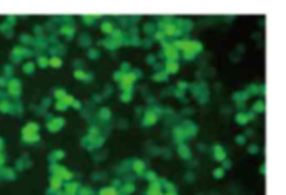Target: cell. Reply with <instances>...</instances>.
<instances>
[{
	"label": "cell",
	"instance_id": "1",
	"mask_svg": "<svg viewBox=\"0 0 286 195\" xmlns=\"http://www.w3.org/2000/svg\"><path fill=\"white\" fill-rule=\"evenodd\" d=\"M172 44L179 49L180 52H192V54H200L204 51V44L200 40H195V39H187V37H182V39H175L172 40Z\"/></svg>",
	"mask_w": 286,
	"mask_h": 195
},
{
	"label": "cell",
	"instance_id": "2",
	"mask_svg": "<svg viewBox=\"0 0 286 195\" xmlns=\"http://www.w3.org/2000/svg\"><path fill=\"white\" fill-rule=\"evenodd\" d=\"M189 91L192 94V98L200 104H205L209 101V88H207L205 82H194V84H190Z\"/></svg>",
	"mask_w": 286,
	"mask_h": 195
},
{
	"label": "cell",
	"instance_id": "3",
	"mask_svg": "<svg viewBox=\"0 0 286 195\" xmlns=\"http://www.w3.org/2000/svg\"><path fill=\"white\" fill-rule=\"evenodd\" d=\"M162 114V109L158 106L155 108H148V109L143 111V116H142V126L148 128V126H153V124H157V121H158Z\"/></svg>",
	"mask_w": 286,
	"mask_h": 195
},
{
	"label": "cell",
	"instance_id": "4",
	"mask_svg": "<svg viewBox=\"0 0 286 195\" xmlns=\"http://www.w3.org/2000/svg\"><path fill=\"white\" fill-rule=\"evenodd\" d=\"M160 57H165V61H177L179 62L182 59V52L172 42H165V44H162Z\"/></svg>",
	"mask_w": 286,
	"mask_h": 195
},
{
	"label": "cell",
	"instance_id": "5",
	"mask_svg": "<svg viewBox=\"0 0 286 195\" xmlns=\"http://www.w3.org/2000/svg\"><path fill=\"white\" fill-rule=\"evenodd\" d=\"M39 124L37 123H29V124H26V128L22 130V136H24V140L26 142H29V143H32V142H37L39 140Z\"/></svg>",
	"mask_w": 286,
	"mask_h": 195
},
{
	"label": "cell",
	"instance_id": "6",
	"mask_svg": "<svg viewBox=\"0 0 286 195\" xmlns=\"http://www.w3.org/2000/svg\"><path fill=\"white\" fill-rule=\"evenodd\" d=\"M256 118V114L252 113V111H237L234 116V121L239 124V126H246L249 121H252V119Z\"/></svg>",
	"mask_w": 286,
	"mask_h": 195
},
{
	"label": "cell",
	"instance_id": "7",
	"mask_svg": "<svg viewBox=\"0 0 286 195\" xmlns=\"http://www.w3.org/2000/svg\"><path fill=\"white\" fill-rule=\"evenodd\" d=\"M52 170V175H56V177H59V178H63L64 182H69V180H73V172H69L68 168H64V167H61V165H56L54 163L52 167H51Z\"/></svg>",
	"mask_w": 286,
	"mask_h": 195
},
{
	"label": "cell",
	"instance_id": "8",
	"mask_svg": "<svg viewBox=\"0 0 286 195\" xmlns=\"http://www.w3.org/2000/svg\"><path fill=\"white\" fill-rule=\"evenodd\" d=\"M172 138H173V142H177V145L185 143V142L189 140L187 131H185V128L182 126V124H179V126H175V128L172 130Z\"/></svg>",
	"mask_w": 286,
	"mask_h": 195
},
{
	"label": "cell",
	"instance_id": "9",
	"mask_svg": "<svg viewBox=\"0 0 286 195\" xmlns=\"http://www.w3.org/2000/svg\"><path fill=\"white\" fill-rule=\"evenodd\" d=\"M131 172H133L136 177H143L145 172H147V163H145L143 160H138V158L131 160Z\"/></svg>",
	"mask_w": 286,
	"mask_h": 195
},
{
	"label": "cell",
	"instance_id": "10",
	"mask_svg": "<svg viewBox=\"0 0 286 195\" xmlns=\"http://www.w3.org/2000/svg\"><path fill=\"white\" fill-rule=\"evenodd\" d=\"M212 158H214L215 161H221V163L227 158V153H226V150H224L222 145L215 143L214 146H212Z\"/></svg>",
	"mask_w": 286,
	"mask_h": 195
},
{
	"label": "cell",
	"instance_id": "11",
	"mask_svg": "<svg viewBox=\"0 0 286 195\" xmlns=\"http://www.w3.org/2000/svg\"><path fill=\"white\" fill-rule=\"evenodd\" d=\"M177 153H179V156L182 160H192V150H190V145L187 143H180L177 145Z\"/></svg>",
	"mask_w": 286,
	"mask_h": 195
},
{
	"label": "cell",
	"instance_id": "12",
	"mask_svg": "<svg viewBox=\"0 0 286 195\" xmlns=\"http://www.w3.org/2000/svg\"><path fill=\"white\" fill-rule=\"evenodd\" d=\"M182 126H184V128H185V131H187L189 140H190V138H195V136H197L199 128H197V124L194 123V121H190V119H185V121L182 123Z\"/></svg>",
	"mask_w": 286,
	"mask_h": 195
},
{
	"label": "cell",
	"instance_id": "13",
	"mask_svg": "<svg viewBox=\"0 0 286 195\" xmlns=\"http://www.w3.org/2000/svg\"><path fill=\"white\" fill-rule=\"evenodd\" d=\"M180 69V64L177 61H165L163 62V71L168 74V76H172V74H177Z\"/></svg>",
	"mask_w": 286,
	"mask_h": 195
},
{
	"label": "cell",
	"instance_id": "14",
	"mask_svg": "<svg viewBox=\"0 0 286 195\" xmlns=\"http://www.w3.org/2000/svg\"><path fill=\"white\" fill-rule=\"evenodd\" d=\"M246 91L249 93V96H258V94H264V93H266V86H264V84H249L246 88Z\"/></svg>",
	"mask_w": 286,
	"mask_h": 195
},
{
	"label": "cell",
	"instance_id": "15",
	"mask_svg": "<svg viewBox=\"0 0 286 195\" xmlns=\"http://www.w3.org/2000/svg\"><path fill=\"white\" fill-rule=\"evenodd\" d=\"M249 98H251V96H249V93H247L246 89L237 91V93H234V94H232V101L236 103V104H242V103H246Z\"/></svg>",
	"mask_w": 286,
	"mask_h": 195
},
{
	"label": "cell",
	"instance_id": "16",
	"mask_svg": "<svg viewBox=\"0 0 286 195\" xmlns=\"http://www.w3.org/2000/svg\"><path fill=\"white\" fill-rule=\"evenodd\" d=\"M63 126H64V119L63 118H52V119H49V121H47V128L52 131V133H54V131H59Z\"/></svg>",
	"mask_w": 286,
	"mask_h": 195
},
{
	"label": "cell",
	"instance_id": "17",
	"mask_svg": "<svg viewBox=\"0 0 286 195\" xmlns=\"http://www.w3.org/2000/svg\"><path fill=\"white\" fill-rule=\"evenodd\" d=\"M251 111L254 114H263L264 111H266V103H264V99H256V101L252 103V106H251Z\"/></svg>",
	"mask_w": 286,
	"mask_h": 195
},
{
	"label": "cell",
	"instance_id": "18",
	"mask_svg": "<svg viewBox=\"0 0 286 195\" xmlns=\"http://www.w3.org/2000/svg\"><path fill=\"white\" fill-rule=\"evenodd\" d=\"M115 30H116V29H115V24L111 22V20H105V22H101V32H103V34H106V37H110Z\"/></svg>",
	"mask_w": 286,
	"mask_h": 195
},
{
	"label": "cell",
	"instance_id": "19",
	"mask_svg": "<svg viewBox=\"0 0 286 195\" xmlns=\"http://www.w3.org/2000/svg\"><path fill=\"white\" fill-rule=\"evenodd\" d=\"M61 188H64V180H63V178H59V177H56V175H52V178H51V190H52V192H57V190H61Z\"/></svg>",
	"mask_w": 286,
	"mask_h": 195
},
{
	"label": "cell",
	"instance_id": "20",
	"mask_svg": "<svg viewBox=\"0 0 286 195\" xmlns=\"http://www.w3.org/2000/svg\"><path fill=\"white\" fill-rule=\"evenodd\" d=\"M81 187L76 182H69V183H64V193L66 195H76V192L79 190Z\"/></svg>",
	"mask_w": 286,
	"mask_h": 195
},
{
	"label": "cell",
	"instance_id": "21",
	"mask_svg": "<svg viewBox=\"0 0 286 195\" xmlns=\"http://www.w3.org/2000/svg\"><path fill=\"white\" fill-rule=\"evenodd\" d=\"M136 190V185L133 183V182H126V183H121V190H120V193L121 195H130L133 193Z\"/></svg>",
	"mask_w": 286,
	"mask_h": 195
},
{
	"label": "cell",
	"instance_id": "22",
	"mask_svg": "<svg viewBox=\"0 0 286 195\" xmlns=\"http://www.w3.org/2000/svg\"><path fill=\"white\" fill-rule=\"evenodd\" d=\"M74 77L79 79V81H91L93 79V74L82 71V69H76V71H74Z\"/></svg>",
	"mask_w": 286,
	"mask_h": 195
},
{
	"label": "cell",
	"instance_id": "23",
	"mask_svg": "<svg viewBox=\"0 0 286 195\" xmlns=\"http://www.w3.org/2000/svg\"><path fill=\"white\" fill-rule=\"evenodd\" d=\"M152 81H155V82H165V81H168V74L165 72V71H157V72L152 74Z\"/></svg>",
	"mask_w": 286,
	"mask_h": 195
},
{
	"label": "cell",
	"instance_id": "24",
	"mask_svg": "<svg viewBox=\"0 0 286 195\" xmlns=\"http://www.w3.org/2000/svg\"><path fill=\"white\" fill-rule=\"evenodd\" d=\"M98 195H121V193H120V190L116 187L111 185V187H103V188L98 192Z\"/></svg>",
	"mask_w": 286,
	"mask_h": 195
},
{
	"label": "cell",
	"instance_id": "25",
	"mask_svg": "<svg viewBox=\"0 0 286 195\" xmlns=\"http://www.w3.org/2000/svg\"><path fill=\"white\" fill-rule=\"evenodd\" d=\"M98 116H99L101 121H110L113 114H111V109H108V108H101V109L98 111Z\"/></svg>",
	"mask_w": 286,
	"mask_h": 195
},
{
	"label": "cell",
	"instance_id": "26",
	"mask_svg": "<svg viewBox=\"0 0 286 195\" xmlns=\"http://www.w3.org/2000/svg\"><path fill=\"white\" fill-rule=\"evenodd\" d=\"M162 187H163V192H177V187L172 183L170 180H165V178H160Z\"/></svg>",
	"mask_w": 286,
	"mask_h": 195
},
{
	"label": "cell",
	"instance_id": "27",
	"mask_svg": "<svg viewBox=\"0 0 286 195\" xmlns=\"http://www.w3.org/2000/svg\"><path fill=\"white\" fill-rule=\"evenodd\" d=\"M101 44L105 45V47H108V49H110V51H115V49H118V47H120V45H118L116 42H115V40L111 39V37H106V39L103 40Z\"/></svg>",
	"mask_w": 286,
	"mask_h": 195
},
{
	"label": "cell",
	"instance_id": "28",
	"mask_svg": "<svg viewBox=\"0 0 286 195\" xmlns=\"http://www.w3.org/2000/svg\"><path fill=\"white\" fill-rule=\"evenodd\" d=\"M247 153H249V155H259V153H261V146L258 143H249V145H247Z\"/></svg>",
	"mask_w": 286,
	"mask_h": 195
},
{
	"label": "cell",
	"instance_id": "29",
	"mask_svg": "<svg viewBox=\"0 0 286 195\" xmlns=\"http://www.w3.org/2000/svg\"><path fill=\"white\" fill-rule=\"evenodd\" d=\"M120 99H121L123 103H131V99H133V91H121Z\"/></svg>",
	"mask_w": 286,
	"mask_h": 195
},
{
	"label": "cell",
	"instance_id": "30",
	"mask_svg": "<svg viewBox=\"0 0 286 195\" xmlns=\"http://www.w3.org/2000/svg\"><path fill=\"white\" fill-rule=\"evenodd\" d=\"M212 177L215 178V180H221V178H224V177H226V170H224L222 167L214 168V170H212Z\"/></svg>",
	"mask_w": 286,
	"mask_h": 195
},
{
	"label": "cell",
	"instance_id": "31",
	"mask_svg": "<svg viewBox=\"0 0 286 195\" xmlns=\"http://www.w3.org/2000/svg\"><path fill=\"white\" fill-rule=\"evenodd\" d=\"M49 66H51V67H61V66H63V59L57 57V56L49 57Z\"/></svg>",
	"mask_w": 286,
	"mask_h": 195
},
{
	"label": "cell",
	"instance_id": "32",
	"mask_svg": "<svg viewBox=\"0 0 286 195\" xmlns=\"http://www.w3.org/2000/svg\"><path fill=\"white\" fill-rule=\"evenodd\" d=\"M143 178H145V180H148V183H150V182L158 180V177H157V173L153 172V170H147V172H145V175H143Z\"/></svg>",
	"mask_w": 286,
	"mask_h": 195
},
{
	"label": "cell",
	"instance_id": "33",
	"mask_svg": "<svg viewBox=\"0 0 286 195\" xmlns=\"http://www.w3.org/2000/svg\"><path fill=\"white\" fill-rule=\"evenodd\" d=\"M61 34H64L68 39H71V37L74 35V29L73 27H69V26H64L63 29H61Z\"/></svg>",
	"mask_w": 286,
	"mask_h": 195
},
{
	"label": "cell",
	"instance_id": "34",
	"mask_svg": "<svg viewBox=\"0 0 286 195\" xmlns=\"http://www.w3.org/2000/svg\"><path fill=\"white\" fill-rule=\"evenodd\" d=\"M143 30H145V34H152V35H155V32H157V26H152V24H145V26H143Z\"/></svg>",
	"mask_w": 286,
	"mask_h": 195
},
{
	"label": "cell",
	"instance_id": "35",
	"mask_svg": "<svg viewBox=\"0 0 286 195\" xmlns=\"http://www.w3.org/2000/svg\"><path fill=\"white\" fill-rule=\"evenodd\" d=\"M234 142L237 143L239 146H244V145L247 143V136H246V135H237V136H236V140H234Z\"/></svg>",
	"mask_w": 286,
	"mask_h": 195
},
{
	"label": "cell",
	"instance_id": "36",
	"mask_svg": "<svg viewBox=\"0 0 286 195\" xmlns=\"http://www.w3.org/2000/svg\"><path fill=\"white\" fill-rule=\"evenodd\" d=\"M54 96H56V99L57 101H63V99L68 96V94H66V91L64 89H56L54 91Z\"/></svg>",
	"mask_w": 286,
	"mask_h": 195
},
{
	"label": "cell",
	"instance_id": "37",
	"mask_svg": "<svg viewBox=\"0 0 286 195\" xmlns=\"http://www.w3.org/2000/svg\"><path fill=\"white\" fill-rule=\"evenodd\" d=\"M99 17L98 15H82V20H84V24H88V26H91V24L94 22V20H98Z\"/></svg>",
	"mask_w": 286,
	"mask_h": 195
},
{
	"label": "cell",
	"instance_id": "38",
	"mask_svg": "<svg viewBox=\"0 0 286 195\" xmlns=\"http://www.w3.org/2000/svg\"><path fill=\"white\" fill-rule=\"evenodd\" d=\"M99 54H101V52H99V49H89V51H88L89 59H98Z\"/></svg>",
	"mask_w": 286,
	"mask_h": 195
},
{
	"label": "cell",
	"instance_id": "39",
	"mask_svg": "<svg viewBox=\"0 0 286 195\" xmlns=\"http://www.w3.org/2000/svg\"><path fill=\"white\" fill-rule=\"evenodd\" d=\"M61 158H64V151H63V150L52 151V155H51V160H61Z\"/></svg>",
	"mask_w": 286,
	"mask_h": 195
},
{
	"label": "cell",
	"instance_id": "40",
	"mask_svg": "<svg viewBox=\"0 0 286 195\" xmlns=\"http://www.w3.org/2000/svg\"><path fill=\"white\" fill-rule=\"evenodd\" d=\"M120 71H121V72H125V74H128V72H131V71H133V69H131V66L128 64V62H123V64L120 66Z\"/></svg>",
	"mask_w": 286,
	"mask_h": 195
},
{
	"label": "cell",
	"instance_id": "41",
	"mask_svg": "<svg viewBox=\"0 0 286 195\" xmlns=\"http://www.w3.org/2000/svg\"><path fill=\"white\" fill-rule=\"evenodd\" d=\"M195 54H192V52H182V59L184 61H194L195 59Z\"/></svg>",
	"mask_w": 286,
	"mask_h": 195
},
{
	"label": "cell",
	"instance_id": "42",
	"mask_svg": "<svg viewBox=\"0 0 286 195\" xmlns=\"http://www.w3.org/2000/svg\"><path fill=\"white\" fill-rule=\"evenodd\" d=\"M68 108H69V106L66 104L64 101H56V109H57V111H64V109H68Z\"/></svg>",
	"mask_w": 286,
	"mask_h": 195
},
{
	"label": "cell",
	"instance_id": "43",
	"mask_svg": "<svg viewBox=\"0 0 286 195\" xmlns=\"http://www.w3.org/2000/svg\"><path fill=\"white\" fill-rule=\"evenodd\" d=\"M37 66H40V67L49 66V59H47V57H39V59H37Z\"/></svg>",
	"mask_w": 286,
	"mask_h": 195
},
{
	"label": "cell",
	"instance_id": "44",
	"mask_svg": "<svg viewBox=\"0 0 286 195\" xmlns=\"http://www.w3.org/2000/svg\"><path fill=\"white\" fill-rule=\"evenodd\" d=\"M123 76H125V72H121V71H115V74H113V79L116 81V82H120L123 79Z\"/></svg>",
	"mask_w": 286,
	"mask_h": 195
},
{
	"label": "cell",
	"instance_id": "45",
	"mask_svg": "<svg viewBox=\"0 0 286 195\" xmlns=\"http://www.w3.org/2000/svg\"><path fill=\"white\" fill-rule=\"evenodd\" d=\"M222 168L224 170H231V168H232V161H231L229 158H226L222 161Z\"/></svg>",
	"mask_w": 286,
	"mask_h": 195
},
{
	"label": "cell",
	"instance_id": "46",
	"mask_svg": "<svg viewBox=\"0 0 286 195\" xmlns=\"http://www.w3.org/2000/svg\"><path fill=\"white\" fill-rule=\"evenodd\" d=\"M79 195H93V190L84 187V188H79Z\"/></svg>",
	"mask_w": 286,
	"mask_h": 195
},
{
	"label": "cell",
	"instance_id": "47",
	"mask_svg": "<svg viewBox=\"0 0 286 195\" xmlns=\"http://www.w3.org/2000/svg\"><path fill=\"white\" fill-rule=\"evenodd\" d=\"M0 109L7 113V111H10V104H7V101H2L0 103Z\"/></svg>",
	"mask_w": 286,
	"mask_h": 195
},
{
	"label": "cell",
	"instance_id": "48",
	"mask_svg": "<svg viewBox=\"0 0 286 195\" xmlns=\"http://www.w3.org/2000/svg\"><path fill=\"white\" fill-rule=\"evenodd\" d=\"M259 173H261V175H266V163L259 165Z\"/></svg>",
	"mask_w": 286,
	"mask_h": 195
},
{
	"label": "cell",
	"instance_id": "49",
	"mask_svg": "<svg viewBox=\"0 0 286 195\" xmlns=\"http://www.w3.org/2000/svg\"><path fill=\"white\" fill-rule=\"evenodd\" d=\"M73 108H74V109H81V108H82V104H81V101H77V99H76V101H74V103H73Z\"/></svg>",
	"mask_w": 286,
	"mask_h": 195
},
{
	"label": "cell",
	"instance_id": "50",
	"mask_svg": "<svg viewBox=\"0 0 286 195\" xmlns=\"http://www.w3.org/2000/svg\"><path fill=\"white\" fill-rule=\"evenodd\" d=\"M147 64H155V56H148L147 57Z\"/></svg>",
	"mask_w": 286,
	"mask_h": 195
},
{
	"label": "cell",
	"instance_id": "51",
	"mask_svg": "<svg viewBox=\"0 0 286 195\" xmlns=\"http://www.w3.org/2000/svg\"><path fill=\"white\" fill-rule=\"evenodd\" d=\"M163 195H179V193H177V192H165Z\"/></svg>",
	"mask_w": 286,
	"mask_h": 195
},
{
	"label": "cell",
	"instance_id": "52",
	"mask_svg": "<svg viewBox=\"0 0 286 195\" xmlns=\"http://www.w3.org/2000/svg\"><path fill=\"white\" fill-rule=\"evenodd\" d=\"M2 146H3V145H2V140H0V150H2Z\"/></svg>",
	"mask_w": 286,
	"mask_h": 195
}]
</instances>
